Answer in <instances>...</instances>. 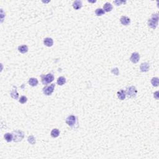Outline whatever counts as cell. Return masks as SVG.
Listing matches in <instances>:
<instances>
[{"label":"cell","mask_w":159,"mask_h":159,"mask_svg":"<svg viewBox=\"0 0 159 159\" xmlns=\"http://www.w3.org/2000/svg\"><path fill=\"white\" fill-rule=\"evenodd\" d=\"M158 21H159V14L158 13L152 14L148 21V25L152 29H155L157 28L158 25Z\"/></svg>","instance_id":"cell-1"},{"label":"cell","mask_w":159,"mask_h":159,"mask_svg":"<svg viewBox=\"0 0 159 159\" xmlns=\"http://www.w3.org/2000/svg\"><path fill=\"white\" fill-rule=\"evenodd\" d=\"M54 77L52 74H49L42 77V82L44 85H47L51 83L54 81Z\"/></svg>","instance_id":"cell-2"},{"label":"cell","mask_w":159,"mask_h":159,"mask_svg":"<svg viewBox=\"0 0 159 159\" xmlns=\"http://www.w3.org/2000/svg\"><path fill=\"white\" fill-rule=\"evenodd\" d=\"M137 91L136 90V88L135 86H130L128 87L126 90L125 91V94L127 95V97L129 98H133V97H136V95H137Z\"/></svg>","instance_id":"cell-3"},{"label":"cell","mask_w":159,"mask_h":159,"mask_svg":"<svg viewBox=\"0 0 159 159\" xmlns=\"http://www.w3.org/2000/svg\"><path fill=\"white\" fill-rule=\"evenodd\" d=\"M66 123L70 126V127H73L75 125V123L77 122V117L74 116V115H70L67 117L65 121Z\"/></svg>","instance_id":"cell-4"},{"label":"cell","mask_w":159,"mask_h":159,"mask_svg":"<svg viewBox=\"0 0 159 159\" xmlns=\"http://www.w3.org/2000/svg\"><path fill=\"white\" fill-rule=\"evenodd\" d=\"M24 138V133L22 131H17L14 132L13 135V141L14 142H19L23 140Z\"/></svg>","instance_id":"cell-5"},{"label":"cell","mask_w":159,"mask_h":159,"mask_svg":"<svg viewBox=\"0 0 159 159\" xmlns=\"http://www.w3.org/2000/svg\"><path fill=\"white\" fill-rule=\"evenodd\" d=\"M54 88H55V84H52L51 85L47 86L44 88H43V93L47 96L51 95L52 93L54 92Z\"/></svg>","instance_id":"cell-6"},{"label":"cell","mask_w":159,"mask_h":159,"mask_svg":"<svg viewBox=\"0 0 159 159\" xmlns=\"http://www.w3.org/2000/svg\"><path fill=\"white\" fill-rule=\"evenodd\" d=\"M139 59H140V55L138 54L137 52L132 53L131 57L130 58L131 61L132 63H137L139 61Z\"/></svg>","instance_id":"cell-7"},{"label":"cell","mask_w":159,"mask_h":159,"mask_svg":"<svg viewBox=\"0 0 159 159\" xmlns=\"http://www.w3.org/2000/svg\"><path fill=\"white\" fill-rule=\"evenodd\" d=\"M120 21H121V24L124 26H127L130 24L131 23V19L129 17H127V16H122V17L120 19Z\"/></svg>","instance_id":"cell-8"},{"label":"cell","mask_w":159,"mask_h":159,"mask_svg":"<svg viewBox=\"0 0 159 159\" xmlns=\"http://www.w3.org/2000/svg\"><path fill=\"white\" fill-rule=\"evenodd\" d=\"M44 44L45 46L47 47H52L54 44V40L52 39V38H50V37H47V38L44 39Z\"/></svg>","instance_id":"cell-9"},{"label":"cell","mask_w":159,"mask_h":159,"mask_svg":"<svg viewBox=\"0 0 159 159\" xmlns=\"http://www.w3.org/2000/svg\"><path fill=\"white\" fill-rule=\"evenodd\" d=\"M11 97H12L13 99H17L19 97V94L17 91V87L14 86H13V88H12V91L11 92Z\"/></svg>","instance_id":"cell-10"},{"label":"cell","mask_w":159,"mask_h":159,"mask_svg":"<svg viewBox=\"0 0 159 159\" xmlns=\"http://www.w3.org/2000/svg\"><path fill=\"white\" fill-rule=\"evenodd\" d=\"M140 69L142 72H148V69H149V64L148 63H142V64L141 65L140 67Z\"/></svg>","instance_id":"cell-11"},{"label":"cell","mask_w":159,"mask_h":159,"mask_svg":"<svg viewBox=\"0 0 159 159\" xmlns=\"http://www.w3.org/2000/svg\"><path fill=\"white\" fill-rule=\"evenodd\" d=\"M112 9H113V6L111 3H106L103 6V10L104 12H110Z\"/></svg>","instance_id":"cell-12"},{"label":"cell","mask_w":159,"mask_h":159,"mask_svg":"<svg viewBox=\"0 0 159 159\" xmlns=\"http://www.w3.org/2000/svg\"><path fill=\"white\" fill-rule=\"evenodd\" d=\"M73 7H74V9H80V8L82 7V2L80 0H77V1H75L73 3Z\"/></svg>","instance_id":"cell-13"},{"label":"cell","mask_w":159,"mask_h":159,"mask_svg":"<svg viewBox=\"0 0 159 159\" xmlns=\"http://www.w3.org/2000/svg\"><path fill=\"white\" fill-rule=\"evenodd\" d=\"M117 95H118V97L119 99H121V100H124V99L125 98V97H126V94H125V91L124 90H121L119 91L118 92V93H117Z\"/></svg>","instance_id":"cell-14"},{"label":"cell","mask_w":159,"mask_h":159,"mask_svg":"<svg viewBox=\"0 0 159 159\" xmlns=\"http://www.w3.org/2000/svg\"><path fill=\"white\" fill-rule=\"evenodd\" d=\"M18 51L19 52L22 53V54H25L26 52H28V46L26 45H23L19 46L18 47Z\"/></svg>","instance_id":"cell-15"},{"label":"cell","mask_w":159,"mask_h":159,"mask_svg":"<svg viewBox=\"0 0 159 159\" xmlns=\"http://www.w3.org/2000/svg\"><path fill=\"white\" fill-rule=\"evenodd\" d=\"M29 84L32 86H35L38 84V80L35 78H31L29 80Z\"/></svg>","instance_id":"cell-16"},{"label":"cell","mask_w":159,"mask_h":159,"mask_svg":"<svg viewBox=\"0 0 159 159\" xmlns=\"http://www.w3.org/2000/svg\"><path fill=\"white\" fill-rule=\"evenodd\" d=\"M51 135L52 137L54 138L57 137H58V136L60 135L59 130H58V129H54L51 131Z\"/></svg>","instance_id":"cell-17"},{"label":"cell","mask_w":159,"mask_h":159,"mask_svg":"<svg viewBox=\"0 0 159 159\" xmlns=\"http://www.w3.org/2000/svg\"><path fill=\"white\" fill-rule=\"evenodd\" d=\"M4 137L5 139L8 142H10L13 140V136H12V134L10 133H6L5 134V136H4Z\"/></svg>","instance_id":"cell-18"},{"label":"cell","mask_w":159,"mask_h":159,"mask_svg":"<svg viewBox=\"0 0 159 159\" xmlns=\"http://www.w3.org/2000/svg\"><path fill=\"white\" fill-rule=\"evenodd\" d=\"M57 84L60 86H62L66 83V79L65 77H60L58 78L57 80Z\"/></svg>","instance_id":"cell-19"},{"label":"cell","mask_w":159,"mask_h":159,"mask_svg":"<svg viewBox=\"0 0 159 159\" xmlns=\"http://www.w3.org/2000/svg\"><path fill=\"white\" fill-rule=\"evenodd\" d=\"M95 13L97 14L98 16H102L103 14H104L105 12L104 11V10L102 9H101V8H98V9H96V11H95Z\"/></svg>","instance_id":"cell-20"},{"label":"cell","mask_w":159,"mask_h":159,"mask_svg":"<svg viewBox=\"0 0 159 159\" xmlns=\"http://www.w3.org/2000/svg\"><path fill=\"white\" fill-rule=\"evenodd\" d=\"M151 83L152 85L154 86H159V78L157 77H154L152 79Z\"/></svg>","instance_id":"cell-21"},{"label":"cell","mask_w":159,"mask_h":159,"mask_svg":"<svg viewBox=\"0 0 159 159\" xmlns=\"http://www.w3.org/2000/svg\"><path fill=\"white\" fill-rule=\"evenodd\" d=\"M27 101H28V98H27V97H24V96H22L20 98L19 100V102H21V104H24V103L27 102Z\"/></svg>","instance_id":"cell-22"},{"label":"cell","mask_w":159,"mask_h":159,"mask_svg":"<svg viewBox=\"0 0 159 159\" xmlns=\"http://www.w3.org/2000/svg\"><path fill=\"white\" fill-rule=\"evenodd\" d=\"M28 142L31 144H34L35 143V138L34 137V136H29L28 137Z\"/></svg>","instance_id":"cell-23"},{"label":"cell","mask_w":159,"mask_h":159,"mask_svg":"<svg viewBox=\"0 0 159 159\" xmlns=\"http://www.w3.org/2000/svg\"><path fill=\"white\" fill-rule=\"evenodd\" d=\"M125 3H126L125 1H118V0H117V1H114V3L116 4V5H117V6H119V5H121L122 3L125 4Z\"/></svg>","instance_id":"cell-24"},{"label":"cell","mask_w":159,"mask_h":159,"mask_svg":"<svg viewBox=\"0 0 159 159\" xmlns=\"http://www.w3.org/2000/svg\"><path fill=\"white\" fill-rule=\"evenodd\" d=\"M158 94H159V91H156L154 93V98H156L157 99H159V97H158Z\"/></svg>","instance_id":"cell-25"}]
</instances>
